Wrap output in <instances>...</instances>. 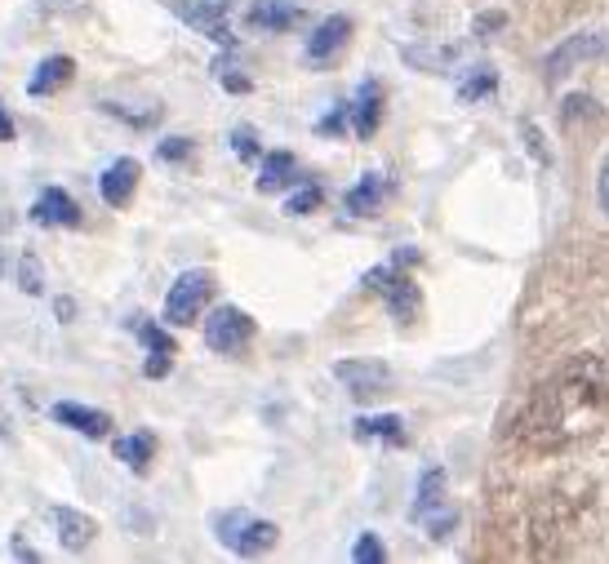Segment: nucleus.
I'll use <instances>...</instances> for the list:
<instances>
[{
    "label": "nucleus",
    "mask_w": 609,
    "mask_h": 564,
    "mask_svg": "<svg viewBox=\"0 0 609 564\" xmlns=\"http://www.w3.org/2000/svg\"><path fill=\"white\" fill-rule=\"evenodd\" d=\"M494 89H498V72L477 67L472 80H462V85H458V99H462V103H477V99H485V93H494Z\"/></svg>",
    "instance_id": "obj_24"
},
{
    "label": "nucleus",
    "mask_w": 609,
    "mask_h": 564,
    "mask_svg": "<svg viewBox=\"0 0 609 564\" xmlns=\"http://www.w3.org/2000/svg\"><path fill=\"white\" fill-rule=\"evenodd\" d=\"M343 116H347V107H334V112L325 116L316 129H320V133H339V129H343Z\"/></svg>",
    "instance_id": "obj_35"
},
{
    "label": "nucleus",
    "mask_w": 609,
    "mask_h": 564,
    "mask_svg": "<svg viewBox=\"0 0 609 564\" xmlns=\"http://www.w3.org/2000/svg\"><path fill=\"white\" fill-rule=\"evenodd\" d=\"M609 409V364L596 356H579L525 400L511 422V440L530 453H560L574 440L592 436Z\"/></svg>",
    "instance_id": "obj_1"
},
{
    "label": "nucleus",
    "mask_w": 609,
    "mask_h": 564,
    "mask_svg": "<svg viewBox=\"0 0 609 564\" xmlns=\"http://www.w3.org/2000/svg\"><path fill=\"white\" fill-rule=\"evenodd\" d=\"M31 222L40 227H76L80 222V205L63 192V187H45L31 205Z\"/></svg>",
    "instance_id": "obj_14"
},
{
    "label": "nucleus",
    "mask_w": 609,
    "mask_h": 564,
    "mask_svg": "<svg viewBox=\"0 0 609 564\" xmlns=\"http://www.w3.org/2000/svg\"><path fill=\"white\" fill-rule=\"evenodd\" d=\"M14 133H18V129H14V116L5 112V103H0V143H10Z\"/></svg>",
    "instance_id": "obj_37"
},
{
    "label": "nucleus",
    "mask_w": 609,
    "mask_h": 564,
    "mask_svg": "<svg viewBox=\"0 0 609 564\" xmlns=\"http://www.w3.org/2000/svg\"><path fill=\"white\" fill-rule=\"evenodd\" d=\"M609 59V31H579L570 40H560L556 50L543 59V80L556 85V80H566L570 72H579L583 63H600Z\"/></svg>",
    "instance_id": "obj_5"
},
{
    "label": "nucleus",
    "mask_w": 609,
    "mask_h": 564,
    "mask_svg": "<svg viewBox=\"0 0 609 564\" xmlns=\"http://www.w3.org/2000/svg\"><path fill=\"white\" fill-rule=\"evenodd\" d=\"M129 329L148 343V364H143V373H148V379H165L169 364H174V351H178V347H174V338L165 334V329H156L152 320H143V316H134V320H129Z\"/></svg>",
    "instance_id": "obj_12"
},
{
    "label": "nucleus",
    "mask_w": 609,
    "mask_h": 564,
    "mask_svg": "<svg viewBox=\"0 0 609 564\" xmlns=\"http://www.w3.org/2000/svg\"><path fill=\"white\" fill-rule=\"evenodd\" d=\"M503 23H507L503 14H481V18H477V36H490V31H498Z\"/></svg>",
    "instance_id": "obj_36"
},
{
    "label": "nucleus",
    "mask_w": 609,
    "mask_h": 564,
    "mask_svg": "<svg viewBox=\"0 0 609 564\" xmlns=\"http://www.w3.org/2000/svg\"><path fill=\"white\" fill-rule=\"evenodd\" d=\"M458 54H462V50H405V59H409L414 67H432V72H445Z\"/></svg>",
    "instance_id": "obj_26"
},
{
    "label": "nucleus",
    "mask_w": 609,
    "mask_h": 564,
    "mask_svg": "<svg viewBox=\"0 0 609 564\" xmlns=\"http://www.w3.org/2000/svg\"><path fill=\"white\" fill-rule=\"evenodd\" d=\"M521 133H525V143H530V152L538 156V165H551V152H547V143H543V133H538V125L521 120Z\"/></svg>",
    "instance_id": "obj_31"
},
{
    "label": "nucleus",
    "mask_w": 609,
    "mask_h": 564,
    "mask_svg": "<svg viewBox=\"0 0 609 564\" xmlns=\"http://www.w3.org/2000/svg\"><path fill=\"white\" fill-rule=\"evenodd\" d=\"M347 116H352L356 138H373V133H379V125H383V85L379 80H365L360 93H356V107Z\"/></svg>",
    "instance_id": "obj_16"
},
{
    "label": "nucleus",
    "mask_w": 609,
    "mask_h": 564,
    "mask_svg": "<svg viewBox=\"0 0 609 564\" xmlns=\"http://www.w3.org/2000/svg\"><path fill=\"white\" fill-rule=\"evenodd\" d=\"M116 458L129 466V472L143 476L148 466H152V458H156V436H152V432H129V436H120V440H116Z\"/></svg>",
    "instance_id": "obj_20"
},
{
    "label": "nucleus",
    "mask_w": 609,
    "mask_h": 564,
    "mask_svg": "<svg viewBox=\"0 0 609 564\" xmlns=\"http://www.w3.org/2000/svg\"><path fill=\"white\" fill-rule=\"evenodd\" d=\"M156 156L169 161V165L174 161H192V138H165V143L156 148Z\"/></svg>",
    "instance_id": "obj_29"
},
{
    "label": "nucleus",
    "mask_w": 609,
    "mask_h": 564,
    "mask_svg": "<svg viewBox=\"0 0 609 564\" xmlns=\"http://www.w3.org/2000/svg\"><path fill=\"white\" fill-rule=\"evenodd\" d=\"M414 521L428 525L432 538H449L454 529V511H445V472L441 466H432V472H423V480H418V493H414Z\"/></svg>",
    "instance_id": "obj_6"
},
{
    "label": "nucleus",
    "mask_w": 609,
    "mask_h": 564,
    "mask_svg": "<svg viewBox=\"0 0 609 564\" xmlns=\"http://www.w3.org/2000/svg\"><path fill=\"white\" fill-rule=\"evenodd\" d=\"M294 169H299V161L290 156V152H271L267 161H263V169H258V192H286L290 187V178H294Z\"/></svg>",
    "instance_id": "obj_22"
},
{
    "label": "nucleus",
    "mask_w": 609,
    "mask_h": 564,
    "mask_svg": "<svg viewBox=\"0 0 609 564\" xmlns=\"http://www.w3.org/2000/svg\"><path fill=\"white\" fill-rule=\"evenodd\" d=\"M0 275H5V249H0Z\"/></svg>",
    "instance_id": "obj_38"
},
{
    "label": "nucleus",
    "mask_w": 609,
    "mask_h": 564,
    "mask_svg": "<svg viewBox=\"0 0 609 564\" xmlns=\"http://www.w3.org/2000/svg\"><path fill=\"white\" fill-rule=\"evenodd\" d=\"M245 23L254 31H290L299 23V10L286 5V0H254V5L245 10Z\"/></svg>",
    "instance_id": "obj_18"
},
{
    "label": "nucleus",
    "mask_w": 609,
    "mask_h": 564,
    "mask_svg": "<svg viewBox=\"0 0 609 564\" xmlns=\"http://www.w3.org/2000/svg\"><path fill=\"white\" fill-rule=\"evenodd\" d=\"M50 413H54V422H63V427H72V432H80V436H89V440H103V436L112 432V418H107L103 409H89V405L63 400V405H54Z\"/></svg>",
    "instance_id": "obj_15"
},
{
    "label": "nucleus",
    "mask_w": 609,
    "mask_h": 564,
    "mask_svg": "<svg viewBox=\"0 0 609 564\" xmlns=\"http://www.w3.org/2000/svg\"><path fill=\"white\" fill-rule=\"evenodd\" d=\"M383 196H388V178L383 174H365L356 187H352V192H347V214L352 218H365V214H373V209H379L383 205Z\"/></svg>",
    "instance_id": "obj_19"
},
{
    "label": "nucleus",
    "mask_w": 609,
    "mask_h": 564,
    "mask_svg": "<svg viewBox=\"0 0 609 564\" xmlns=\"http://www.w3.org/2000/svg\"><path fill=\"white\" fill-rule=\"evenodd\" d=\"M214 534H218V542L231 555H263L280 538V529L271 521H258V515H250V511H223V515H214Z\"/></svg>",
    "instance_id": "obj_3"
},
{
    "label": "nucleus",
    "mask_w": 609,
    "mask_h": 564,
    "mask_svg": "<svg viewBox=\"0 0 609 564\" xmlns=\"http://www.w3.org/2000/svg\"><path fill=\"white\" fill-rule=\"evenodd\" d=\"M231 148H237L241 161H258L263 148H258V133L254 129H231Z\"/></svg>",
    "instance_id": "obj_28"
},
{
    "label": "nucleus",
    "mask_w": 609,
    "mask_h": 564,
    "mask_svg": "<svg viewBox=\"0 0 609 564\" xmlns=\"http://www.w3.org/2000/svg\"><path fill=\"white\" fill-rule=\"evenodd\" d=\"M250 338H254V320L241 307H218L205 320V347L218 356H241Z\"/></svg>",
    "instance_id": "obj_7"
},
{
    "label": "nucleus",
    "mask_w": 609,
    "mask_h": 564,
    "mask_svg": "<svg viewBox=\"0 0 609 564\" xmlns=\"http://www.w3.org/2000/svg\"><path fill=\"white\" fill-rule=\"evenodd\" d=\"M356 440H388V445H405V418L396 413H379V418H356L352 422Z\"/></svg>",
    "instance_id": "obj_21"
},
{
    "label": "nucleus",
    "mask_w": 609,
    "mask_h": 564,
    "mask_svg": "<svg viewBox=\"0 0 609 564\" xmlns=\"http://www.w3.org/2000/svg\"><path fill=\"white\" fill-rule=\"evenodd\" d=\"M596 201H600V209L609 218V156L600 161V174H596Z\"/></svg>",
    "instance_id": "obj_34"
},
{
    "label": "nucleus",
    "mask_w": 609,
    "mask_h": 564,
    "mask_svg": "<svg viewBox=\"0 0 609 564\" xmlns=\"http://www.w3.org/2000/svg\"><path fill=\"white\" fill-rule=\"evenodd\" d=\"M169 10L178 18H187L196 31H205L210 40H218L223 50H231V31H227V0H169Z\"/></svg>",
    "instance_id": "obj_8"
},
{
    "label": "nucleus",
    "mask_w": 609,
    "mask_h": 564,
    "mask_svg": "<svg viewBox=\"0 0 609 564\" xmlns=\"http://www.w3.org/2000/svg\"><path fill=\"white\" fill-rule=\"evenodd\" d=\"M214 72H218V80H223V89H231V93H245V89H250V80L241 76V67H231L227 59H223V63H218Z\"/></svg>",
    "instance_id": "obj_30"
},
{
    "label": "nucleus",
    "mask_w": 609,
    "mask_h": 564,
    "mask_svg": "<svg viewBox=\"0 0 609 564\" xmlns=\"http://www.w3.org/2000/svg\"><path fill=\"white\" fill-rule=\"evenodd\" d=\"M334 379H339L356 400H373V396H379V392L392 383V373H388L383 360L360 356V360H339V364H334Z\"/></svg>",
    "instance_id": "obj_9"
},
{
    "label": "nucleus",
    "mask_w": 609,
    "mask_h": 564,
    "mask_svg": "<svg viewBox=\"0 0 609 564\" xmlns=\"http://www.w3.org/2000/svg\"><path fill=\"white\" fill-rule=\"evenodd\" d=\"M352 560H356V564H383V560H388V551H383L379 534H360V538H356V547H352Z\"/></svg>",
    "instance_id": "obj_27"
},
{
    "label": "nucleus",
    "mask_w": 609,
    "mask_h": 564,
    "mask_svg": "<svg viewBox=\"0 0 609 564\" xmlns=\"http://www.w3.org/2000/svg\"><path fill=\"white\" fill-rule=\"evenodd\" d=\"M36 5L50 14H85V0H36Z\"/></svg>",
    "instance_id": "obj_33"
},
{
    "label": "nucleus",
    "mask_w": 609,
    "mask_h": 564,
    "mask_svg": "<svg viewBox=\"0 0 609 564\" xmlns=\"http://www.w3.org/2000/svg\"><path fill=\"white\" fill-rule=\"evenodd\" d=\"M210 298H214V271H205V267L182 271L169 285V294H165V324H178V329L196 324Z\"/></svg>",
    "instance_id": "obj_4"
},
{
    "label": "nucleus",
    "mask_w": 609,
    "mask_h": 564,
    "mask_svg": "<svg viewBox=\"0 0 609 564\" xmlns=\"http://www.w3.org/2000/svg\"><path fill=\"white\" fill-rule=\"evenodd\" d=\"M50 521H54L59 542H63L67 551H85L93 538H99V521H93V515H85V511H76V507H54Z\"/></svg>",
    "instance_id": "obj_13"
},
{
    "label": "nucleus",
    "mask_w": 609,
    "mask_h": 564,
    "mask_svg": "<svg viewBox=\"0 0 609 564\" xmlns=\"http://www.w3.org/2000/svg\"><path fill=\"white\" fill-rule=\"evenodd\" d=\"M414 258H418V249H396V258H392L388 267L365 271V290H373V294L388 303V311H392L396 324H414L418 311H423V294H418V285L405 275V267H409Z\"/></svg>",
    "instance_id": "obj_2"
},
{
    "label": "nucleus",
    "mask_w": 609,
    "mask_h": 564,
    "mask_svg": "<svg viewBox=\"0 0 609 564\" xmlns=\"http://www.w3.org/2000/svg\"><path fill=\"white\" fill-rule=\"evenodd\" d=\"M560 120H566V129L570 125H596L600 120V103L587 99V93H570V99L560 103Z\"/></svg>",
    "instance_id": "obj_23"
},
{
    "label": "nucleus",
    "mask_w": 609,
    "mask_h": 564,
    "mask_svg": "<svg viewBox=\"0 0 609 564\" xmlns=\"http://www.w3.org/2000/svg\"><path fill=\"white\" fill-rule=\"evenodd\" d=\"M138 182H143V169H138V161H134V156H120V161H112V165L103 169L99 192H103V201H107L112 209H125V205L134 201V192H138Z\"/></svg>",
    "instance_id": "obj_11"
},
{
    "label": "nucleus",
    "mask_w": 609,
    "mask_h": 564,
    "mask_svg": "<svg viewBox=\"0 0 609 564\" xmlns=\"http://www.w3.org/2000/svg\"><path fill=\"white\" fill-rule=\"evenodd\" d=\"M72 76H76V63H72L67 54H54V59H45V63L31 72L27 93H31V99H50V93H59V89L72 85Z\"/></svg>",
    "instance_id": "obj_17"
},
{
    "label": "nucleus",
    "mask_w": 609,
    "mask_h": 564,
    "mask_svg": "<svg viewBox=\"0 0 609 564\" xmlns=\"http://www.w3.org/2000/svg\"><path fill=\"white\" fill-rule=\"evenodd\" d=\"M347 40H352V18L347 14H334V18H325L312 40H307V63L312 67H334L347 50Z\"/></svg>",
    "instance_id": "obj_10"
},
{
    "label": "nucleus",
    "mask_w": 609,
    "mask_h": 564,
    "mask_svg": "<svg viewBox=\"0 0 609 564\" xmlns=\"http://www.w3.org/2000/svg\"><path fill=\"white\" fill-rule=\"evenodd\" d=\"M320 201H325V196H320V187H307V192H299V196L286 201V209H290V214H312Z\"/></svg>",
    "instance_id": "obj_32"
},
{
    "label": "nucleus",
    "mask_w": 609,
    "mask_h": 564,
    "mask_svg": "<svg viewBox=\"0 0 609 564\" xmlns=\"http://www.w3.org/2000/svg\"><path fill=\"white\" fill-rule=\"evenodd\" d=\"M14 275H18V290H23V294H40V290H45V271H40L36 254H18Z\"/></svg>",
    "instance_id": "obj_25"
}]
</instances>
